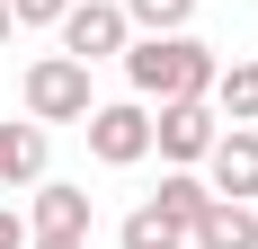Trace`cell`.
Wrapping results in <instances>:
<instances>
[{"instance_id":"ba28073f","label":"cell","mask_w":258,"mask_h":249,"mask_svg":"<svg viewBox=\"0 0 258 249\" xmlns=\"http://www.w3.org/2000/svg\"><path fill=\"white\" fill-rule=\"evenodd\" d=\"M187 249H258V214L232 205V196H214L196 214V231H187Z\"/></svg>"},{"instance_id":"52a82bcc","label":"cell","mask_w":258,"mask_h":249,"mask_svg":"<svg viewBox=\"0 0 258 249\" xmlns=\"http://www.w3.org/2000/svg\"><path fill=\"white\" fill-rule=\"evenodd\" d=\"M27 240H89V196L62 187V178H45L36 205H27Z\"/></svg>"},{"instance_id":"9c48e42d","label":"cell","mask_w":258,"mask_h":249,"mask_svg":"<svg viewBox=\"0 0 258 249\" xmlns=\"http://www.w3.org/2000/svg\"><path fill=\"white\" fill-rule=\"evenodd\" d=\"M0 187H45V125H0Z\"/></svg>"},{"instance_id":"277c9868","label":"cell","mask_w":258,"mask_h":249,"mask_svg":"<svg viewBox=\"0 0 258 249\" xmlns=\"http://www.w3.org/2000/svg\"><path fill=\"white\" fill-rule=\"evenodd\" d=\"M214 134H223L214 98H169V107L152 116V151H160V160H178V169H205Z\"/></svg>"},{"instance_id":"5b68a950","label":"cell","mask_w":258,"mask_h":249,"mask_svg":"<svg viewBox=\"0 0 258 249\" xmlns=\"http://www.w3.org/2000/svg\"><path fill=\"white\" fill-rule=\"evenodd\" d=\"M125 45H134L125 0H72L62 9V53L72 63H107V53H125Z\"/></svg>"},{"instance_id":"3957f363","label":"cell","mask_w":258,"mask_h":249,"mask_svg":"<svg viewBox=\"0 0 258 249\" xmlns=\"http://www.w3.org/2000/svg\"><path fill=\"white\" fill-rule=\"evenodd\" d=\"M89 151H98L107 169H134V160H152V107L143 98H116V107H89L80 116Z\"/></svg>"},{"instance_id":"9a60e30c","label":"cell","mask_w":258,"mask_h":249,"mask_svg":"<svg viewBox=\"0 0 258 249\" xmlns=\"http://www.w3.org/2000/svg\"><path fill=\"white\" fill-rule=\"evenodd\" d=\"M0 249H27V214H9V205H0Z\"/></svg>"},{"instance_id":"7a4b0ae2","label":"cell","mask_w":258,"mask_h":249,"mask_svg":"<svg viewBox=\"0 0 258 249\" xmlns=\"http://www.w3.org/2000/svg\"><path fill=\"white\" fill-rule=\"evenodd\" d=\"M27 116L36 125H80L89 116V63H72V53L27 63Z\"/></svg>"},{"instance_id":"8992f818","label":"cell","mask_w":258,"mask_h":249,"mask_svg":"<svg viewBox=\"0 0 258 249\" xmlns=\"http://www.w3.org/2000/svg\"><path fill=\"white\" fill-rule=\"evenodd\" d=\"M205 187H214V196H232V205L258 196V125L214 134V151H205Z\"/></svg>"},{"instance_id":"6da1fadb","label":"cell","mask_w":258,"mask_h":249,"mask_svg":"<svg viewBox=\"0 0 258 249\" xmlns=\"http://www.w3.org/2000/svg\"><path fill=\"white\" fill-rule=\"evenodd\" d=\"M214 45H196V36H134L125 45V80H134V98L143 107H169V98H214Z\"/></svg>"},{"instance_id":"7c38bea8","label":"cell","mask_w":258,"mask_h":249,"mask_svg":"<svg viewBox=\"0 0 258 249\" xmlns=\"http://www.w3.org/2000/svg\"><path fill=\"white\" fill-rule=\"evenodd\" d=\"M160 214H178V223L187 231H196V214H205V205H214V187H205V178H196V169H169V178H160Z\"/></svg>"},{"instance_id":"e0dca14e","label":"cell","mask_w":258,"mask_h":249,"mask_svg":"<svg viewBox=\"0 0 258 249\" xmlns=\"http://www.w3.org/2000/svg\"><path fill=\"white\" fill-rule=\"evenodd\" d=\"M27 249H80V240H27Z\"/></svg>"},{"instance_id":"8fae6325","label":"cell","mask_w":258,"mask_h":249,"mask_svg":"<svg viewBox=\"0 0 258 249\" xmlns=\"http://www.w3.org/2000/svg\"><path fill=\"white\" fill-rule=\"evenodd\" d=\"M214 116L223 125H258V63H223L214 72Z\"/></svg>"},{"instance_id":"2e32d148","label":"cell","mask_w":258,"mask_h":249,"mask_svg":"<svg viewBox=\"0 0 258 249\" xmlns=\"http://www.w3.org/2000/svg\"><path fill=\"white\" fill-rule=\"evenodd\" d=\"M9 36H18V18H9V0H0V45H9Z\"/></svg>"},{"instance_id":"4fadbf2b","label":"cell","mask_w":258,"mask_h":249,"mask_svg":"<svg viewBox=\"0 0 258 249\" xmlns=\"http://www.w3.org/2000/svg\"><path fill=\"white\" fill-rule=\"evenodd\" d=\"M125 18L143 27V36H178V27L196 18V0H125Z\"/></svg>"},{"instance_id":"5bb4252c","label":"cell","mask_w":258,"mask_h":249,"mask_svg":"<svg viewBox=\"0 0 258 249\" xmlns=\"http://www.w3.org/2000/svg\"><path fill=\"white\" fill-rule=\"evenodd\" d=\"M62 9H72V0H9L18 27H62Z\"/></svg>"},{"instance_id":"30bf717a","label":"cell","mask_w":258,"mask_h":249,"mask_svg":"<svg viewBox=\"0 0 258 249\" xmlns=\"http://www.w3.org/2000/svg\"><path fill=\"white\" fill-rule=\"evenodd\" d=\"M116 249H187V223H178V214H160V205L143 196L125 223H116Z\"/></svg>"}]
</instances>
